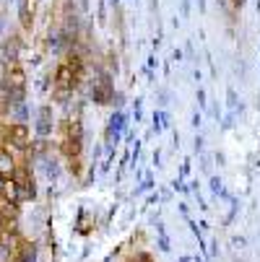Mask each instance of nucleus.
Here are the masks:
<instances>
[{
  "label": "nucleus",
  "instance_id": "obj_19",
  "mask_svg": "<svg viewBox=\"0 0 260 262\" xmlns=\"http://www.w3.org/2000/svg\"><path fill=\"white\" fill-rule=\"evenodd\" d=\"M227 96H229V104L234 106V104H237V94H234V89H229V91H227Z\"/></svg>",
  "mask_w": 260,
  "mask_h": 262
},
{
  "label": "nucleus",
  "instance_id": "obj_17",
  "mask_svg": "<svg viewBox=\"0 0 260 262\" xmlns=\"http://www.w3.org/2000/svg\"><path fill=\"white\" fill-rule=\"evenodd\" d=\"M6 226H8V221H6V213H0V234L6 231Z\"/></svg>",
  "mask_w": 260,
  "mask_h": 262
},
{
  "label": "nucleus",
  "instance_id": "obj_24",
  "mask_svg": "<svg viewBox=\"0 0 260 262\" xmlns=\"http://www.w3.org/2000/svg\"><path fill=\"white\" fill-rule=\"evenodd\" d=\"M0 143H6V133H0Z\"/></svg>",
  "mask_w": 260,
  "mask_h": 262
},
{
  "label": "nucleus",
  "instance_id": "obj_22",
  "mask_svg": "<svg viewBox=\"0 0 260 262\" xmlns=\"http://www.w3.org/2000/svg\"><path fill=\"white\" fill-rule=\"evenodd\" d=\"M232 6H234V8H242V6H245V0H232Z\"/></svg>",
  "mask_w": 260,
  "mask_h": 262
},
{
  "label": "nucleus",
  "instance_id": "obj_5",
  "mask_svg": "<svg viewBox=\"0 0 260 262\" xmlns=\"http://www.w3.org/2000/svg\"><path fill=\"white\" fill-rule=\"evenodd\" d=\"M125 115L123 112H115L112 117H109V125H107V140H112V143H117L120 140V135H123V130H125Z\"/></svg>",
  "mask_w": 260,
  "mask_h": 262
},
{
  "label": "nucleus",
  "instance_id": "obj_3",
  "mask_svg": "<svg viewBox=\"0 0 260 262\" xmlns=\"http://www.w3.org/2000/svg\"><path fill=\"white\" fill-rule=\"evenodd\" d=\"M55 86L57 89H70V91L78 86V76L73 73V68L68 62L57 65V70H55Z\"/></svg>",
  "mask_w": 260,
  "mask_h": 262
},
{
  "label": "nucleus",
  "instance_id": "obj_14",
  "mask_svg": "<svg viewBox=\"0 0 260 262\" xmlns=\"http://www.w3.org/2000/svg\"><path fill=\"white\" fill-rule=\"evenodd\" d=\"M133 262H156V259L148 254V252H138V254L133 257Z\"/></svg>",
  "mask_w": 260,
  "mask_h": 262
},
{
  "label": "nucleus",
  "instance_id": "obj_16",
  "mask_svg": "<svg viewBox=\"0 0 260 262\" xmlns=\"http://www.w3.org/2000/svg\"><path fill=\"white\" fill-rule=\"evenodd\" d=\"M172 187H174V190H179V192H185V184H182V179H179V177L172 182Z\"/></svg>",
  "mask_w": 260,
  "mask_h": 262
},
{
  "label": "nucleus",
  "instance_id": "obj_27",
  "mask_svg": "<svg viewBox=\"0 0 260 262\" xmlns=\"http://www.w3.org/2000/svg\"><path fill=\"white\" fill-rule=\"evenodd\" d=\"M112 3H115V6H117V0H112Z\"/></svg>",
  "mask_w": 260,
  "mask_h": 262
},
{
  "label": "nucleus",
  "instance_id": "obj_18",
  "mask_svg": "<svg viewBox=\"0 0 260 262\" xmlns=\"http://www.w3.org/2000/svg\"><path fill=\"white\" fill-rule=\"evenodd\" d=\"M198 104L206 106V91H203V89H198Z\"/></svg>",
  "mask_w": 260,
  "mask_h": 262
},
{
  "label": "nucleus",
  "instance_id": "obj_1",
  "mask_svg": "<svg viewBox=\"0 0 260 262\" xmlns=\"http://www.w3.org/2000/svg\"><path fill=\"white\" fill-rule=\"evenodd\" d=\"M11 182L16 184V190H18L21 198H29V200L36 198V184H34L31 169H26V166H16V171L11 174Z\"/></svg>",
  "mask_w": 260,
  "mask_h": 262
},
{
  "label": "nucleus",
  "instance_id": "obj_11",
  "mask_svg": "<svg viewBox=\"0 0 260 262\" xmlns=\"http://www.w3.org/2000/svg\"><path fill=\"white\" fill-rule=\"evenodd\" d=\"M169 125V117H167V112H154V133H162L164 127Z\"/></svg>",
  "mask_w": 260,
  "mask_h": 262
},
{
  "label": "nucleus",
  "instance_id": "obj_20",
  "mask_svg": "<svg viewBox=\"0 0 260 262\" xmlns=\"http://www.w3.org/2000/svg\"><path fill=\"white\" fill-rule=\"evenodd\" d=\"M201 151H203V138L198 135V138H195V154H201Z\"/></svg>",
  "mask_w": 260,
  "mask_h": 262
},
{
  "label": "nucleus",
  "instance_id": "obj_8",
  "mask_svg": "<svg viewBox=\"0 0 260 262\" xmlns=\"http://www.w3.org/2000/svg\"><path fill=\"white\" fill-rule=\"evenodd\" d=\"M13 171H16V164L11 156V148H0V174H13Z\"/></svg>",
  "mask_w": 260,
  "mask_h": 262
},
{
  "label": "nucleus",
  "instance_id": "obj_12",
  "mask_svg": "<svg viewBox=\"0 0 260 262\" xmlns=\"http://www.w3.org/2000/svg\"><path fill=\"white\" fill-rule=\"evenodd\" d=\"M52 99H55L57 104H68V101L73 99V91H70V89H57V86H55V89H52Z\"/></svg>",
  "mask_w": 260,
  "mask_h": 262
},
{
  "label": "nucleus",
  "instance_id": "obj_23",
  "mask_svg": "<svg viewBox=\"0 0 260 262\" xmlns=\"http://www.w3.org/2000/svg\"><path fill=\"white\" fill-rule=\"evenodd\" d=\"M3 187H6V179H3V174H0V192H3Z\"/></svg>",
  "mask_w": 260,
  "mask_h": 262
},
{
  "label": "nucleus",
  "instance_id": "obj_15",
  "mask_svg": "<svg viewBox=\"0 0 260 262\" xmlns=\"http://www.w3.org/2000/svg\"><path fill=\"white\" fill-rule=\"evenodd\" d=\"M211 190H213L216 195L221 192V179H218V177H213V179H211Z\"/></svg>",
  "mask_w": 260,
  "mask_h": 262
},
{
  "label": "nucleus",
  "instance_id": "obj_2",
  "mask_svg": "<svg viewBox=\"0 0 260 262\" xmlns=\"http://www.w3.org/2000/svg\"><path fill=\"white\" fill-rule=\"evenodd\" d=\"M6 143H8V148H16V151H26V148H29V143H31L29 125L13 122V125L6 130Z\"/></svg>",
  "mask_w": 260,
  "mask_h": 262
},
{
  "label": "nucleus",
  "instance_id": "obj_6",
  "mask_svg": "<svg viewBox=\"0 0 260 262\" xmlns=\"http://www.w3.org/2000/svg\"><path fill=\"white\" fill-rule=\"evenodd\" d=\"M18 16H21V26L24 29H31V24H34V0H21Z\"/></svg>",
  "mask_w": 260,
  "mask_h": 262
},
{
  "label": "nucleus",
  "instance_id": "obj_26",
  "mask_svg": "<svg viewBox=\"0 0 260 262\" xmlns=\"http://www.w3.org/2000/svg\"><path fill=\"white\" fill-rule=\"evenodd\" d=\"M0 29H3V18H0Z\"/></svg>",
  "mask_w": 260,
  "mask_h": 262
},
{
  "label": "nucleus",
  "instance_id": "obj_10",
  "mask_svg": "<svg viewBox=\"0 0 260 262\" xmlns=\"http://www.w3.org/2000/svg\"><path fill=\"white\" fill-rule=\"evenodd\" d=\"M11 117H13L16 122L26 125V117H29V109H26V101H24V104H13V106H11Z\"/></svg>",
  "mask_w": 260,
  "mask_h": 262
},
{
  "label": "nucleus",
  "instance_id": "obj_7",
  "mask_svg": "<svg viewBox=\"0 0 260 262\" xmlns=\"http://www.w3.org/2000/svg\"><path fill=\"white\" fill-rule=\"evenodd\" d=\"M16 242L11 236H3V242H0V262H13L16 259Z\"/></svg>",
  "mask_w": 260,
  "mask_h": 262
},
{
  "label": "nucleus",
  "instance_id": "obj_13",
  "mask_svg": "<svg viewBox=\"0 0 260 262\" xmlns=\"http://www.w3.org/2000/svg\"><path fill=\"white\" fill-rule=\"evenodd\" d=\"M156 231H159V249H162V252H169V249H172V247H169V236H167V231H164L162 223H156Z\"/></svg>",
  "mask_w": 260,
  "mask_h": 262
},
{
  "label": "nucleus",
  "instance_id": "obj_25",
  "mask_svg": "<svg viewBox=\"0 0 260 262\" xmlns=\"http://www.w3.org/2000/svg\"><path fill=\"white\" fill-rule=\"evenodd\" d=\"M179 262H190V257H179Z\"/></svg>",
  "mask_w": 260,
  "mask_h": 262
},
{
  "label": "nucleus",
  "instance_id": "obj_9",
  "mask_svg": "<svg viewBox=\"0 0 260 262\" xmlns=\"http://www.w3.org/2000/svg\"><path fill=\"white\" fill-rule=\"evenodd\" d=\"M18 50H21V42H18V36H11V39L6 42V60L16 62V60H18Z\"/></svg>",
  "mask_w": 260,
  "mask_h": 262
},
{
  "label": "nucleus",
  "instance_id": "obj_4",
  "mask_svg": "<svg viewBox=\"0 0 260 262\" xmlns=\"http://www.w3.org/2000/svg\"><path fill=\"white\" fill-rule=\"evenodd\" d=\"M36 133H39V138H47L52 133V106L50 104L39 106V112H36Z\"/></svg>",
  "mask_w": 260,
  "mask_h": 262
},
{
  "label": "nucleus",
  "instance_id": "obj_21",
  "mask_svg": "<svg viewBox=\"0 0 260 262\" xmlns=\"http://www.w3.org/2000/svg\"><path fill=\"white\" fill-rule=\"evenodd\" d=\"M193 125H195V127H201V115H198V112L193 115Z\"/></svg>",
  "mask_w": 260,
  "mask_h": 262
}]
</instances>
